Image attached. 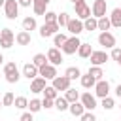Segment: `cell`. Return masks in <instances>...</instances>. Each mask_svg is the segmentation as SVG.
<instances>
[{
  "mask_svg": "<svg viewBox=\"0 0 121 121\" xmlns=\"http://www.w3.org/2000/svg\"><path fill=\"white\" fill-rule=\"evenodd\" d=\"M79 45H81L79 38H78V36H70V38L60 45V51H62L64 55H74V53H78Z\"/></svg>",
  "mask_w": 121,
  "mask_h": 121,
  "instance_id": "cell-1",
  "label": "cell"
},
{
  "mask_svg": "<svg viewBox=\"0 0 121 121\" xmlns=\"http://www.w3.org/2000/svg\"><path fill=\"white\" fill-rule=\"evenodd\" d=\"M4 76H6V81H8V83H17L19 78H21L17 64H15V62H8V64H4Z\"/></svg>",
  "mask_w": 121,
  "mask_h": 121,
  "instance_id": "cell-2",
  "label": "cell"
},
{
  "mask_svg": "<svg viewBox=\"0 0 121 121\" xmlns=\"http://www.w3.org/2000/svg\"><path fill=\"white\" fill-rule=\"evenodd\" d=\"M74 9H76V17L81 19V21H85L87 17H91V8L87 6L85 0H76L74 2Z\"/></svg>",
  "mask_w": 121,
  "mask_h": 121,
  "instance_id": "cell-3",
  "label": "cell"
},
{
  "mask_svg": "<svg viewBox=\"0 0 121 121\" xmlns=\"http://www.w3.org/2000/svg\"><path fill=\"white\" fill-rule=\"evenodd\" d=\"M13 42H15L13 30H11V28H2V30H0V47L9 49V47L13 45Z\"/></svg>",
  "mask_w": 121,
  "mask_h": 121,
  "instance_id": "cell-4",
  "label": "cell"
},
{
  "mask_svg": "<svg viewBox=\"0 0 121 121\" xmlns=\"http://www.w3.org/2000/svg\"><path fill=\"white\" fill-rule=\"evenodd\" d=\"M4 13H6V17H8L9 21L17 19V15H19V2H17V0H6V4H4Z\"/></svg>",
  "mask_w": 121,
  "mask_h": 121,
  "instance_id": "cell-5",
  "label": "cell"
},
{
  "mask_svg": "<svg viewBox=\"0 0 121 121\" xmlns=\"http://www.w3.org/2000/svg\"><path fill=\"white\" fill-rule=\"evenodd\" d=\"M59 30H60V25L59 23H43L40 26V36L42 38H49V36H55Z\"/></svg>",
  "mask_w": 121,
  "mask_h": 121,
  "instance_id": "cell-6",
  "label": "cell"
},
{
  "mask_svg": "<svg viewBox=\"0 0 121 121\" xmlns=\"http://www.w3.org/2000/svg\"><path fill=\"white\" fill-rule=\"evenodd\" d=\"M98 43H100L102 47H106V49H113V47H115V36H113L110 30L100 32V34H98Z\"/></svg>",
  "mask_w": 121,
  "mask_h": 121,
  "instance_id": "cell-7",
  "label": "cell"
},
{
  "mask_svg": "<svg viewBox=\"0 0 121 121\" xmlns=\"http://www.w3.org/2000/svg\"><path fill=\"white\" fill-rule=\"evenodd\" d=\"M66 28H68V32H70L72 36H79V34L85 30V28H83V21L78 19V17H76V19H70L68 25H66Z\"/></svg>",
  "mask_w": 121,
  "mask_h": 121,
  "instance_id": "cell-8",
  "label": "cell"
},
{
  "mask_svg": "<svg viewBox=\"0 0 121 121\" xmlns=\"http://www.w3.org/2000/svg\"><path fill=\"white\" fill-rule=\"evenodd\" d=\"M53 83V87L57 89V91H68L70 89V83H72V79L68 78V76H57L55 79H51Z\"/></svg>",
  "mask_w": 121,
  "mask_h": 121,
  "instance_id": "cell-9",
  "label": "cell"
},
{
  "mask_svg": "<svg viewBox=\"0 0 121 121\" xmlns=\"http://www.w3.org/2000/svg\"><path fill=\"white\" fill-rule=\"evenodd\" d=\"M108 95H110V83H108L106 79H98L96 85H95V96L104 98V96H108Z\"/></svg>",
  "mask_w": 121,
  "mask_h": 121,
  "instance_id": "cell-10",
  "label": "cell"
},
{
  "mask_svg": "<svg viewBox=\"0 0 121 121\" xmlns=\"http://www.w3.org/2000/svg\"><path fill=\"white\" fill-rule=\"evenodd\" d=\"M79 102L85 106V110H87V112H93V110L96 108V96H95V95H91V93H83V95L79 96Z\"/></svg>",
  "mask_w": 121,
  "mask_h": 121,
  "instance_id": "cell-11",
  "label": "cell"
},
{
  "mask_svg": "<svg viewBox=\"0 0 121 121\" xmlns=\"http://www.w3.org/2000/svg\"><path fill=\"white\" fill-rule=\"evenodd\" d=\"M106 2H108V0H95V2H93V8H91L93 17L100 19V17L106 15Z\"/></svg>",
  "mask_w": 121,
  "mask_h": 121,
  "instance_id": "cell-12",
  "label": "cell"
},
{
  "mask_svg": "<svg viewBox=\"0 0 121 121\" xmlns=\"http://www.w3.org/2000/svg\"><path fill=\"white\" fill-rule=\"evenodd\" d=\"M89 59H91V64H93V66H102V64L110 59V55H108L106 51H93Z\"/></svg>",
  "mask_w": 121,
  "mask_h": 121,
  "instance_id": "cell-13",
  "label": "cell"
},
{
  "mask_svg": "<svg viewBox=\"0 0 121 121\" xmlns=\"http://www.w3.org/2000/svg\"><path fill=\"white\" fill-rule=\"evenodd\" d=\"M40 76L42 78H45V79H55L59 74H57V66L55 64H43V66H40Z\"/></svg>",
  "mask_w": 121,
  "mask_h": 121,
  "instance_id": "cell-14",
  "label": "cell"
},
{
  "mask_svg": "<svg viewBox=\"0 0 121 121\" xmlns=\"http://www.w3.org/2000/svg\"><path fill=\"white\" fill-rule=\"evenodd\" d=\"M47 60H49V64L59 66V64L62 62V53H60V49H59V47H49V51H47Z\"/></svg>",
  "mask_w": 121,
  "mask_h": 121,
  "instance_id": "cell-15",
  "label": "cell"
},
{
  "mask_svg": "<svg viewBox=\"0 0 121 121\" xmlns=\"http://www.w3.org/2000/svg\"><path fill=\"white\" fill-rule=\"evenodd\" d=\"M23 76H25L26 79H34V78L40 76V68H38L34 62H26V64L23 66Z\"/></svg>",
  "mask_w": 121,
  "mask_h": 121,
  "instance_id": "cell-16",
  "label": "cell"
},
{
  "mask_svg": "<svg viewBox=\"0 0 121 121\" xmlns=\"http://www.w3.org/2000/svg\"><path fill=\"white\" fill-rule=\"evenodd\" d=\"M47 85H45V78H42V76H38V78H34V79H30V91L32 93H43V89H45Z\"/></svg>",
  "mask_w": 121,
  "mask_h": 121,
  "instance_id": "cell-17",
  "label": "cell"
},
{
  "mask_svg": "<svg viewBox=\"0 0 121 121\" xmlns=\"http://www.w3.org/2000/svg\"><path fill=\"white\" fill-rule=\"evenodd\" d=\"M15 42H17L19 45H30L32 36H30V32H28V30H21V32H17V34H15Z\"/></svg>",
  "mask_w": 121,
  "mask_h": 121,
  "instance_id": "cell-18",
  "label": "cell"
},
{
  "mask_svg": "<svg viewBox=\"0 0 121 121\" xmlns=\"http://www.w3.org/2000/svg\"><path fill=\"white\" fill-rule=\"evenodd\" d=\"M68 112H70V113H72L74 117H81V115H83V113H85L87 110H85V106H83V104H81V102L78 100V102H72V104H70Z\"/></svg>",
  "mask_w": 121,
  "mask_h": 121,
  "instance_id": "cell-19",
  "label": "cell"
},
{
  "mask_svg": "<svg viewBox=\"0 0 121 121\" xmlns=\"http://www.w3.org/2000/svg\"><path fill=\"white\" fill-rule=\"evenodd\" d=\"M49 2H51V0H34V2H32L34 13H36V15H45V8H47Z\"/></svg>",
  "mask_w": 121,
  "mask_h": 121,
  "instance_id": "cell-20",
  "label": "cell"
},
{
  "mask_svg": "<svg viewBox=\"0 0 121 121\" xmlns=\"http://www.w3.org/2000/svg\"><path fill=\"white\" fill-rule=\"evenodd\" d=\"M79 81H81V87H85V89H91V87H95V85H96V79H95L89 72H87V74H81Z\"/></svg>",
  "mask_w": 121,
  "mask_h": 121,
  "instance_id": "cell-21",
  "label": "cell"
},
{
  "mask_svg": "<svg viewBox=\"0 0 121 121\" xmlns=\"http://www.w3.org/2000/svg\"><path fill=\"white\" fill-rule=\"evenodd\" d=\"M110 21H112V26H115V28H121V8H115V9H112Z\"/></svg>",
  "mask_w": 121,
  "mask_h": 121,
  "instance_id": "cell-22",
  "label": "cell"
},
{
  "mask_svg": "<svg viewBox=\"0 0 121 121\" xmlns=\"http://www.w3.org/2000/svg\"><path fill=\"white\" fill-rule=\"evenodd\" d=\"M36 26H38V23H36L34 17H25V19H23V30L32 32V30H36Z\"/></svg>",
  "mask_w": 121,
  "mask_h": 121,
  "instance_id": "cell-23",
  "label": "cell"
},
{
  "mask_svg": "<svg viewBox=\"0 0 121 121\" xmlns=\"http://www.w3.org/2000/svg\"><path fill=\"white\" fill-rule=\"evenodd\" d=\"M91 53H93L91 43H83V42H81V45H79V49H78V55H79L81 59H89V57H91Z\"/></svg>",
  "mask_w": 121,
  "mask_h": 121,
  "instance_id": "cell-24",
  "label": "cell"
},
{
  "mask_svg": "<svg viewBox=\"0 0 121 121\" xmlns=\"http://www.w3.org/2000/svg\"><path fill=\"white\" fill-rule=\"evenodd\" d=\"M55 108H57L59 112H66V110L70 108V102H68L64 96H57V98H55Z\"/></svg>",
  "mask_w": 121,
  "mask_h": 121,
  "instance_id": "cell-25",
  "label": "cell"
},
{
  "mask_svg": "<svg viewBox=\"0 0 121 121\" xmlns=\"http://www.w3.org/2000/svg\"><path fill=\"white\" fill-rule=\"evenodd\" d=\"M83 28L85 30H96L98 28V19L96 17H87L83 21Z\"/></svg>",
  "mask_w": 121,
  "mask_h": 121,
  "instance_id": "cell-26",
  "label": "cell"
},
{
  "mask_svg": "<svg viewBox=\"0 0 121 121\" xmlns=\"http://www.w3.org/2000/svg\"><path fill=\"white\" fill-rule=\"evenodd\" d=\"M79 96H81V95H79L76 89H72V87H70L68 91H64V98H66L70 104H72V102H78V100H79Z\"/></svg>",
  "mask_w": 121,
  "mask_h": 121,
  "instance_id": "cell-27",
  "label": "cell"
},
{
  "mask_svg": "<svg viewBox=\"0 0 121 121\" xmlns=\"http://www.w3.org/2000/svg\"><path fill=\"white\" fill-rule=\"evenodd\" d=\"M64 76H68L70 79H79V78H81V70H79L78 66H70V68H66Z\"/></svg>",
  "mask_w": 121,
  "mask_h": 121,
  "instance_id": "cell-28",
  "label": "cell"
},
{
  "mask_svg": "<svg viewBox=\"0 0 121 121\" xmlns=\"http://www.w3.org/2000/svg\"><path fill=\"white\" fill-rule=\"evenodd\" d=\"M32 62L40 68V66H43V64H47L49 60H47V55H43V53H36L34 57H32Z\"/></svg>",
  "mask_w": 121,
  "mask_h": 121,
  "instance_id": "cell-29",
  "label": "cell"
},
{
  "mask_svg": "<svg viewBox=\"0 0 121 121\" xmlns=\"http://www.w3.org/2000/svg\"><path fill=\"white\" fill-rule=\"evenodd\" d=\"M110 26H112V21H110V17H100L98 19V30H102V32H106V30H110Z\"/></svg>",
  "mask_w": 121,
  "mask_h": 121,
  "instance_id": "cell-30",
  "label": "cell"
},
{
  "mask_svg": "<svg viewBox=\"0 0 121 121\" xmlns=\"http://www.w3.org/2000/svg\"><path fill=\"white\" fill-rule=\"evenodd\" d=\"M89 74L98 81V79H102V76H104V70H102V66H91L89 68Z\"/></svg>",
  "mask_w": 121,
  "mask_h": 121,
  "instance_id": "cell-31",
  "label": "cell"
},
{
  "mask_svg": "<svg viewBox=\"0 0 121 121\" xmlns=\"http://www.w3.org/2000/svg\"><path fill=\"white\" fill-rule=\"evenodd\" d=\"M57 93H59V91H57L53 85H47V87L43 89V96H45V98H51V100H55V98L59 96Z\"/></svg>",
  "mask_w": 121,
  "mask_h": 121,
  "instance_id": "cell-32",
  "label": "cell"
},
{
  "mask_svg": "<svg viewBox=\"0 0 121 121\" xmlns=\"http://www.w3.org/2000/svg\"><path fill=\"white\" fill-rule=\"evenodd\" d=\"M13 106H15L17 110H25V108H28V100H26V96H15Z\"/></svg>",
  "mask_w": 121,
  "mask_h": 121,
  "instance_id": "cell-33",
  "label": "cell"
},
{
  "mask_svg": "<svg viewBox=\"0 0 121 121\" xmlns=\"http://www.w3.org/2000/svg\"><path fill=\"white\" fill-rule=\"evenodd\" d=\"M43 106H42V100H38V98H32L30 102H28V112H32V113H36V112H40Z\"/></svg>",
  "mask_w": 121,
  "mask_h": 121,
  "instance_id": "cell-34",
  "label": "cell"
},
{
  "mask_svg": "<svg viewBox=\"0 0 121 121\" xmlns=\"http://www.w3.org/2000/svg\"><path fill=\"white\" fill-rule=\"evenodd\" d=\"M66 40H68V36H66V34H62V32H57V34L53 36V42H55V47H59V49H60V45H62V43H64Z\"/></svg>",
  "mask_w": 121,
  "mask_h": 121,
  "instance_id": "cell-35",
  "label": "cell"
},
{
  "mask_svg": "<svg viewBox=\"0 0 121 121\" xmlns=\"http://www.w3.org/2000/svg\"><path fill=\"white\" fill-rule=\"evenodd\" d=\"M13 102H15V96H13V93H6L4 96H2V104L4 106H13Z\"/></svg>",
  "mask_w": 121,
  "mask_h": 121,
  "instance_id": "cell-36",
  "label": "cell"
},
{
  "mask_svg": "<svg viewBox=\"0 0 121 121\" xmlns=\"http://www.w3.org/2000/svg\"><path fill=\"white\" fill-rule=\"evenodd\" d=\"M68 21H70V17H68V13H66V11L59 13V17H57V23H59L60 26H66V25H68Z\"/></svg>",
  "mask_w": 121,
  "mask_h": 121,
  "instance_id": "cell-37",
  "label": "cell"
},
{
  "mask_svg": "<svg viewBox=\"0 0 121 121\" xmlns=\"http://www.w3.org/2000/svg\"><path fill=\"white\" fill-rule=\"evenodd\" d=\"M113 106H115V102H113L112 96H104V98H102V108H104V110H112Z\"/></svg>",
  "mask_w": 121,
  "mask_h": 121,
  "instance_id": "cell-38",
  "label": "cell"
},
{
  "mask_svg": "<svg viewBox=\"0 0 121 121\" xmlns=\"http://www.w3.org/2000/svg\"><path fill=\"white\" fill-rule=\"evenodd\" d=\"M45 23H57V17H59V13H55V11H45Z\"/></svg>",
  "mask_w": 121,
  "mask_h": 121,
  "instance_id": "cell-39",
  "label": "cell"
},
{
  "mask_svg": "<svg viewBox=\"0 0 121 121\" xmlns=\"http://www.w3.org/2000/svg\"><path fill=\"white\" fill-rule=\"evenodd\" d=\"M42 106H43L45 110H49V108H55V100H51V98H45V96H43V100H42Z\"/></svg>",
  "mask_w": 121,
  "mask_h": 121,
  "instance_id": "cell-40",
  "label": "cell"
},
{
  "mask_svg": "<svg viewBox=\"0 0 121 121\" xmlns=\"http://www.w3.org/2000/svg\"><path fill=\"white\" fill-rule=\"evenodd\" d=\"M79 119H81V121H96V117H95V113H93V112H85Z\"/></svg>",
  "mask_w": 121,
  "mask_h": 121,
  "instance_id": "cell-41",
  "label": "cell"
},
{
  "mask_svg": "<svg viewBox=\"0 0 121 121\" xmlns=\"http://www.w3.org/2000/svg\"><path fill=\"white\" fill-rule=\"evenodd\" d=\"M110 57L117 62V60H119V57H121V49H119V47H113V49H112V53H110Z\"/></svg>",
  "mask_w": 121,
  "mask_h": 121,
  "instance_id": "cell-42",
  "label": "cell"
},
{
  "mask_svg": "<svg viewBox=\"0 0 121 121\" xmlns=\"http://www.w3.org/2000/svg\"><path fill=\"white\" fill-rule=\"evenodd\" d=\"M19 121H34V119H32V112H25V113L19 117Z\"/></svg>",
  "mask_w": 121,
  "mask_h": 121,
  "instance_id": "cell-43",
  "label": "cell"
},
{
  "mask_svg": "<svg viewBox=\"0 0 121 121\" xmlns=\"http://www.w3.org/2000/svg\"><path fill=\"white\" fill-rule=\"evenodd\" d=\"M17 2H19V6H23V8H28L34 0H17Z\"/></svg>",
  "mask_w": 121,
  "mask_h": 121,
  "instance_id": "cell-44",
  "label": "cell"
},
{
  "mask_svg": "<svg viewBox=\"0 0 121 121\" xmlns=\"http://www.w3.org/2000/svg\"><path fill=\"white\" fill-rule=\"evenodd\" d=\"M115 95H117V96H119V98H121V83H119V85H117V87H115Z\"/></svg>",
  "mask_w": 121,
  "mask_h": 121,
  "instance_id": "cell-45",
  "label": "cell"
},
{
  "mask_svg": "<svg viewBox=\"0 0 121 121\" xmlns=\"http://www.w3.org/2000/svg\"><path fill=\"white\" fill-rule=\"evenodd\" d=\"M2 62H4V55L0 53V66H2Z\"/></svg>",
  "mask_w": 121,
  "mask_h": 121,
  "instance_id": "cell-46",
  "label": "cell"
},
{
  "mask_svg": "<svg viewBox=\"0 0 121 121\" xmlns=\"http://www.w3.org/2000/svg\"><path fill=\"white\" fill-rule=\"evenodd\" d=\"M4 4H6V0H0V6H4Z\"/></svg>",
  "mask_w": 121,
  "mask_h": 121,
  "instance_id": "cell-47",
  "label": "cell"
},
{
  "mask_svg": "<svg viewBox=\"0 0 121 121\" xmlns=\"http://www.w3.org/2000/svg\"><path fill=\"white\" fill-rule=\"evenodd\" d=\"M117 64H119V66H121V57H119V60H117Z\"/></svg>",
  "mask_w": 121,
  "mask_h": 121,
  "instance_id": "cell-48",
  "label": "cell"
},
{
  "mask_svg": "<svg viewBox=\"0 0 121 121\" xmlns=\"http://www.w3.org/2000/svg\"><path fill=\"white\" fill-rule=\"evenodd\" d=\"M2 106H4V104H2V100H0V108H2Z\"/></svg>",
  "mask_w": 121,
  "mask_h": 121,
  "instance_id": "cell-49",
  "label": "cell"
},
{
  "mask_svg": "<svg viewBox=\"0 0 121 121\" xmlns=\"http://www.w3.org/2000/svg\"><path fill=\"white\" fill-rule=\"evenodd\" d=\"M70 2H76V0H70Z\"/></svg>",
  "mask_w": 121,
  "mask_h": 121,
  "instance_id": "cell-50",
  "label": "cell"
},
{
  "mask_svg": "<svg viewBox=\"0 0 121 121\" xmlns=\"http://www.w3.org/2000/svg\"><path fill=\"white\" fill-rule=\"evenodd\" d=\"M119 108H121V106H119Z\"/></svg>",
  "mask_w": 121,
  "mask_h": 121,
  "instance_id": "cell-51",
  "label": "cell"
},
{
  "mask_svg": "<svg viewBox=\"0 0 121 121\" xmlns=\"http://www.w3.org/2000/svg\"><path fill=\"white\" fill-rule=\"evenodd\" d=\"M119 121H121V119H119Z\"/></svg>",
  "mask_w": 121,
  "mask_h": 121,
  "instance_id": "cell-52",
  "label": "cell"
}]
</instances>
